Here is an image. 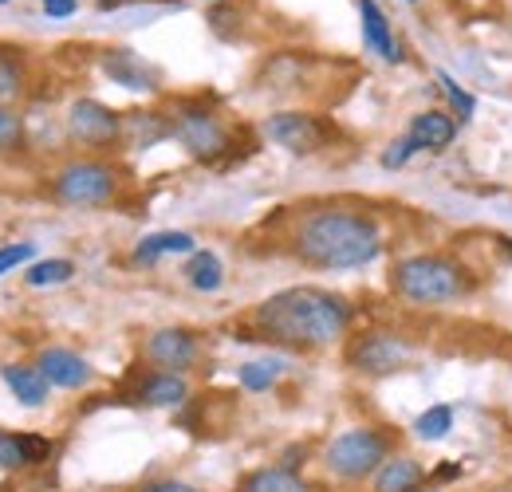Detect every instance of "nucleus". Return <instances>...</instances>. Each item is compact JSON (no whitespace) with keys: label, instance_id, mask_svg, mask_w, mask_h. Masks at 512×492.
<instances>
[{"label":"nucleus","instance_id":"27","mask_svg":"<svg viewBox=\"0 0 512 492\" xmlns=\"http://www.w3.org/2000/svg\"><path fill=\"white\" fill-rule=\"evenodd\" d=\"M438 83L446 87V95H449V99H453V107H457V115H461V123H469V119L477 115V99H473V95H469L465 87H457V83H453V79H449V75H446V71H438Z\"/></svg>","mask_w":512,"mask_h":492},{"label":"nucleus","instance_id":"6","mask_svg":"<svg viewBox=\"0 0 512 492\" xmlns=\"http://www.w3.org/2000/svg\"><path fill=\"white\" fill-rule=\"evenodd\" d=\"M52 193L71 209H103L119 197V170L99 158H75L52 178Z\"/></svg>","mask_w":512,"mask_h":492},{"label":"nucleus","instance_id":"32","mask_svg":"<svg viewBox=\"0 0 512 492\" xmlns=\"http://www.w3.org/2000/svg\"><path fill=\"white\" fill-rule=\"evenodd\" d=\"M44 4V12L52 16V20H64V16H75V8H79V0H40Z\"/></svg>","mask_w":512,"mask_h":492},{"label":"nucleus","instance_id":"36","mask_svg":"<svg viewBox=\"0 0 512 492\" xmlns=\"http://www.w3.org/2000/svg\"><path fill=\"white\" fill-rule=\"evenodd\" d=\"M0 4H4V0H0Z\"/></svg>","mask_w":512,"mask_h":492},{"label":"nucleus","instance_id":"15","mask_svg":"<svg viewBox=\"0 0 512 492\" xmlns=\"http://www.w3.org/2000/svg\"><path fill=\"white\" fill-rule=\"evenodd\" d=\"M406 138H410L418 150L442 154V150L453 146V138H457V123L449 119L446 111H422V115H414V119H410Z\"/></svg>","mask_w":512,"mask_h":492},{"label":"nucleus","instance_id":"9","mask_svg":"<svg viewBox=\"0 0 512 492\" xmlns=\"http://www.w3.org/2000/svg\"><path fill=\"white\" fill-rule=\"evenodd\" d=\"M67 134L79 142V146H91V150H107L123 138V115L111 111L107 103L99 99H75L71 111H67Z\"/></svg>","mask_w":512,"mask_h":492},{"label":"nucleus","instance_id":"26","mask_svg":"<svg viewBox=\"0 0 512 492\" xmlns=\"http://www.w3.org/2000/svg\"><path fill=\"white\" fill-rule=\"evenodd\" d=\"M453 430V410L449 406H430L426 414H418V422H414V433L422 437V441H442L449 437Z\"/></svg>","mask_w":512,"mask_h":492},{"label":"nucleus","instance_id":"35","mask_svg":"<svg viewBox=\"0 0 512 492\" xmlns=\"http://www.w3.org/2000/svg\"><path fill=\"white\" fill-rule=\"evenodd\" d=\"M410 4H418V0H410Z\"/></svg>","mask_w":512,"mask_h":492},{"label":"nucleus","instance_id":"7","mask_svg":"<svg viewBox=\"0 0 512 492\" xmlns=\"http://www.w3.org/2000/svg\"><path fill=\"white\" fill-rule=\"evenodd\" d=\"M410 343L406 339H398V335H390V331H363V335H355L351 343H347V367L359 370V374H375V378H383V374H394V370H402L410 363Z\"/></svg>","mask_w":512,"mask_h":492},{"label":"nucleus","instance_id":"4","mask_svg":"<svg viewBox=\"0 0 512 492\" xmlns=\"http://www.w3.org/2000/svg\"><path fill=\"white\" fill-rule=\"evenodd\" d=\"M170 126H174V138L186 146V154L205 162V166L221 162L233 150V130L225 126V119L213 107H205L197 99L178 103L174 115H170Z\"/></svg>","mask_w":512,"mask_h":492},{"label":"nucleus","instance_id":"2","mask_svg":"<svg viewBox=\"0 0 512 492\" xmlns=\"http://www.w3.org/2000/svg\"><path fill=\"white\" fill-rule=\"evenodd\" d=\"M292 252L308 268H323V272L367 268L383 256V229L363 209L323 205V209H312L296 221Z\"/></svg>","mask_w":512,"mask_h":492},{"label":"nucleus","instance_id":"25","mask_svg":"<svg viewBox=\"0 0 512 492\" xmlns=\"http://www.w3.org/2000/svg\"><path fill=\"white\" fill-rule=\"evenodd\" d=\"M75 276V264L71 260H36L28 272H24V280L32 284V288H52V284H67Z\"/></svg>","mask_w":512,"mask_h":492},{"label":"nucleus","instance_id":"23","mask_svg":"<svg viewBox=\"0 0 512 492\" xmlns=\"http://www.w3.org/2000/svg\"><path fill=\"white\" fill-rule=\"evenodd\" d=\"M166 252H197V241H193L190 233H178V229H170V233H154V237L138 241L134 260H138V264H150V260H158V256H166Z\"/></svg>","mask_w":512,"mask_h":492},{"label":"nucleus","instance_id":"5","mask_svg":"<svg viewBox=\"0 0 512 492\" xmlns=\"http://www.w3.org/2000/svg\"><path fill=\"white\" fill-rule=\"evenodd\" d=\"M390 437L383 430H371V426H359V430L339 433L331 445H327V473L339 477V481H367L390 461Z\"/></svg>","mask_w":512,"mask_h":492},{"label":"nucleus","instance_id":"3","mask_svg":"<svg viewBox=\"0 0 512 492\" xmlns=\"http://www.w3.org/2000/svg\"><path fill=\"white\" fill-rule=\"evenodd\" d=\"M390 288L398 300H406L414 308H446V304L465 300L477 288V280L449 252H418V256H406L394 264Z\"/></svg>","mask_w":512,"mask_h":492},{"label":"nucleus","instance_id":"16","mask_svg":"<svg viewBox=\"0 0 512 492\" xmlns=\"http://www.w3.org/2000/svg\"><path fill=\"white\" fill-rule=\"evenodd\" d=\"M359 16H363V40L371 52H379L386 63H402V44L390 32V20L375 0H359Z\"/></svg>","mask_w":512,"mask_h":492},{"label":"nucleus","instance_id":"31","mask_svg":"<svg viewBox=\"0 0 512 492\" xmlns=\"http://www.w3.org/2000/svg\"><path fill=\"white\" fill-rule=\"evenodd\" d=\"M138 492H197L186 481H174V477H162V481H146Z\"/></svg>","mask_w":512,"mask_h":492},{"label":"nucleus","instance_id":"22","mask_svg":"<svg viewBox=\"0 0 512 492\" xmlns=\"http://www.w3.org/2000/svg\"><path fill=\"white\" fill-rule=\"evenodd\" d=\"M186 276L197 292H217L225 284V268H221V256L201 248V252H190V264H186Z\"/></svg>","mask_w":512,"mask_h":492},{"label":"nucleus","instance_id":"11","mask_svg":"<svg viewBox=\"0 0 512 492\" xmlns=\"http://www.w3.org/2000/svg\"><path fill=\"white\" fill-rule=\"evenodd\" d=\"M103 71H107V79H115L127 91H158V71L146 60H138V52H130V48L103 52Z\"/></svg>","mask_w":512,"mask_h":492},{"label":"nucleus","instance_id":"20","mask_svg":"<svg viewBox=\"0 0 512 492\" xmlns=\"http://www.w3.org/2000/svg\"><path fill=\"white\" fill-rule=\"evenodd\" d=\"M28 87V63H24V52L12 48V44H0V107L20 99Z\"/></svg>","mask_w":512,"mask_h":492},{"label":"nucleus","instance_id":"17","mask_svg":"<svg viewBox=\"0 0 512 492\" xmlns=\"http://www.w3.org/2000/svg\"><path fill=\"white\" fill-rule=\"evenodd\" d=\"M426 489V469L422 461L394 453L383 469L375 473V492H422Z\"/></svg>","mask_w":512,"mask_h":492},{"label":"nucleus","instance_id":"13","mask_svg":"<svg viewBox=\"0 0 512 492\" xmlns=\"http://www.w3.org/2000/svg\"><path fill=\"white\" fill-rule=\"evenodd\" d=\"M52 457V441L40 433L0 430V469H32Z\"/></svg>","mask_w":512,"mask_h":492},{"label":"nucleus","instance_id":"33","mask_svg":"<svg viewBox=\"0 0 512 492\" xmlns=\"http://www.w3.org/2000/svg\"><path fill=\"white\" fill-rule=\"evenodd\" d=\"M119 4H123V0H99V8H107V12H111V8H119Z\"/></svg>","mask_w":512,"mask_h":492},{"label":"nucleus","instance_id":"12","mask_svg":"<svg viewBox=\"0 0 512 492\" xmlns=\"http://www.w3.org/2000/svg\"><path fill=\"white\" fill-rule=\"evenodd\" d=\"M40 374L52 382V386H64V390H79L91 382V363L67 347H48L40 359H36Z\"/></svg>","mask_w":512,"mask_h":492},{"label":"nucleus","instance_id":"1","mask_svg":"<svg viewBox=\"0 0 512 492\" xmlns=\"http://www.w3.org/2000/svg\"><path fill=\"white\" fill-rule=\"evenodd\" d=\"M253 339L276 343L284 351H320L347 335L351 304L316 284H296L268 296L253 311Z\"/></svg>","mask_w":512,"mask_h":492},{"label":"nucleus","instance_id":"10","mask_svg":"<svg viewBox=\"0 0 512 492\" xmlns=\"http://www.w3.org/2000/svg\"><path fill=\"white\" fill-rule=\"evenodd\" d=\"M146 363L154 370H170V374H186L201 359V343L190 327H162L146 339Z\"/></svg>","mask_w":512,"mask_h":492},{"label":"nucleus","instance_id":"8","mask_svg":"<svg viewBox=\"0 0 512 492\" xmlns=\"http://www.w3.org/2000/svg\"><path fill=\"white\" fill-rule=\"evenodd\" d=\"M264 134L284 146L288 154H320L331 146L335 138V126L320 119V115H308V111H280L264 123Z\"/></svg>","mask_w":512,"mask_h":492},{"label":"nucleus","instance_id":"34","mask_svg":"<svg viewBox=\"0 0 512 492\" xmlns=\"http://www.w3.org/2000/svg\"><path fill=\"white\" fill-rule=\"evenodd\" d=\"M197 4H209V8H217V4H225V0H197Z\"/></svg>","mask_w":512,"mask_h":492},{"label":"nucleus","instance_id":"24","mask_svg":"<svg viewBox=\"0 0 512 492\" xmlns=\"http://www.w3.org/2000/svg\"><path fill=\"white\" fill-rule=\"evenodd\" d=\"M284 374V363L280 359H253V363H245L241 367V386L245 390H253V394H264V390H272L276 386V378Z\"/></svg>","mask_w":512,"mask_h":492},{"label":"nucleus","instance_id":"28","mask_svg":"<svg viewBox=\"0 0 512 492\" xmlns=\"http://www.w3.org/2000/svg\"><path fill=\"white\" fill-rule=\"evenodd\" d=\"M20 138H24V123H20V115H16L12 107H0V150L20 146Z\"/></svg>","mask_w":512,"mask_h":492},{"label":"nucleus","instance_id":"19","mask_svg":"<svg viewBox=\"0 0 512 492\" xmlns=\"http://www.w3.org/2000/svg\"><path fill=\"white\" fill-rule=\"evenodd\" d=\"M4 386L12 390V398H20L24 406H44L48 402V378L40 374V367H4Z\"/></svg>","mask_w":512,"mask_h":492},{"label":"nucleus","instance_id":"29","mask_svg":"<svg viewBox=\"0 0 512 492\" xmlns=\"http://www.w3.org/2000/svg\"><path fill=\"white\" fill-rule=\"evenodd\" d=\"M414 154H418V146H414V142L402 134L398 142H390V146L383 150V170H398V166H406Z\"/></svg>","mask_w":512,"mask_h":492},{"label":"nucleus","instance_id":"30","mask_svg":"<svg viewBox=\"0 0 512 492\" xmlns=\"http://www.w3.org/2000/svg\"><path fill=\"white\" fill-rule=\"evenodd\" d=\"M36 256V248L32 245H8V248H0V276L4 272H12V268H20V264H28Z\"/></svg>","mask_w":512,"mask_h":492},{"label":"nucleus","instance_id":"14","mask_svg":"<svg viewBox=\"0 0 512 492\" xmlns=\"http://www.w3.org/2000/svg\"><path fill=\"white\" fill-rule=\"evenodd\" d=\"M134 398H138L142 406H150V410H170V406H182V402L190 398V386H186V378H182V374L150 370V374L138 382Z\"/></svg>","mask_w":512,"mask_h":492},{"label":"nucleus","instance_id":"18","mask_svg":"<svg viewBox=\"0 0 512 492\" xmlns=\"http://www.w3.org/2000/svg\"><path fill=\"white\" fill-rule=\"evenodd\" d=\"M237 492H312V485L284 465H268V469H253Z\"/></svg>","mask_w":512,"mask_h":492},{"label":"nucleus","instance_id":"21","mask_svg":"<svg viewBox=\"0 0 512 492\" xmlns=\"http://www.w3.org/2000/svg\"><path fill=\"white\" fill-rule=\"evenodd\" d=\"M123 134H134V146L146 150L162 138H174V126H170V115H158V111H138L123 119Z\"/></svg>","mask_w":512,"mask_h":492}]
</instances>
